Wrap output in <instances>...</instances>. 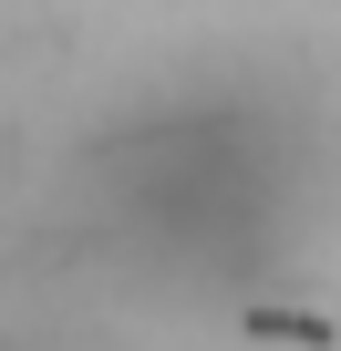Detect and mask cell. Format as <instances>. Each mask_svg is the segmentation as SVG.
<instances>
[{
	"mask_svg": "<svg viewBox=\"0 0 341 351\" xmlns=\"http://www.w3.org/2000/svg\"><path fill=\"white\" fill-rule=\"evenodd\" d=\"M114 228L176 279H248L269 269L300 165L279 145V114L228 93V104H155L145 124L104 134L93 155Z\"/></svg>",
	"mask_w": 341,
	"mask_h": 351,
	"instance_id": "obj_1",
	"label": "cell"
}]
</instances>
